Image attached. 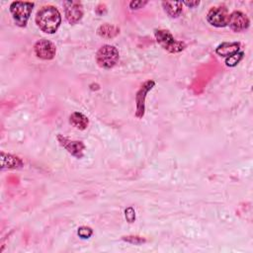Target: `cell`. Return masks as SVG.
<instances>
[{
	"instance_id": "6da1fadb",
	"label": "cell",
	"mask_w": 253,
	"mask_h": 253,
	"mask_svg": "<svg viewBox=\"0 0 253 253\" xmlns=\"http://www.w3.org/2000/svg\"><path fill=\"white\" fill-rule=\"evenodd\" d=\"M36 23L38 27L47 34H54L61 24L59 11L52 5L42 7L36 14Z\"/></svg>"
},
{
	"instance_id": "7a4b0ae2",
	"label": "cell",
	"mask_w": 253,
	"mask_h": 253,
	"mask_svg": "<svg viewBox=\"0 0 253 253\" xmlns=\"http://www.w3.org/2000/svg\"><path fill=\"white\" fill-rule=\"evenodd\" d=\"M155 36L157 43L167 52L172 54H177L184 51L186 45L184 42L177 41L174 39L172 34L164 29L155 30Z\"/></svg>"
},
{
	"instance_id": "3957f363",
	"label": "cell",
	"mask_w": 253,
	"mask_h": 253,
	"mask_svg": "<svg viewBox=\"0 0 253 253\" xmlns=\"http://www.w3.org/2000/svg\"><path fill=\"white\" fill-rule=\"evenodd\" d=\"M34 5L35 4L33 2H28V1H14L11 3L10 12L17 26L22 28L27 26Z\"/></svg>"
},
{
	"instance_id": "277c9868",
	"label": "cell",
	"mask_w": 253,
	"mask_h": 253,
	"mask_svg": "<svg viewBox=\"0 0 253 253\" xmlns=\"http://www.w3.org/2000/svg\"><path fill=\"white\" fill-rule=\"evenodd\" d=\"M119 60V51L111 45H104L96 55V61L100 67L109 69L114 67Z\"/></svg>"
},
{
	"instance_id": "5b68a950",
	"label": "cell",
	"mask_w": 253,
	"mask_h": 253,
	"mask_svg": "<svg viewBox=\"0 0 253 253\" xmlns=\"http://www.w3.org/2000/svg\"><path fill=\"white\" fill-rule=\"evenodd\" d=\"M156 82L154 80H148L144 82L136 94V117L141 119L144 116V111H146V99L148 93L155 87Z\"/></svg>"
},
{
	"instance_id": "8992f818",
	"label": "cell",
	"mask_w": 253,
	"mask_h": 253,
	"mask_svg": "<svg viewBox=\"0 0 253 253\" xmlns=\"http://www.w3.org/2000/svg\"><path fill=\"white\" fill-rule=\"evenodd\" d=\"M58 141L60 146L66 150L71 156L77 158H82L84 156L85 144L80 140L70 139L62 135H58Z\"/></svg>"
},
{
	"instance_id": "52a82bcc",
	"label": "cell",
	"mask_w": 253,
	"mask_h": 253,
	"mask_svg": "<svg viewBox=\"0 0 253 253\" xmlns=\"http://www.w3.org/2000/svg\"><path fill=\"white\" fill-rule=\"evenodd\" d=\"M229 16L230 14L225 6H215L209 10L207 14V21L212 26L222 28L228 26Z\"/></svg>"
},
{
	"instance_id": "ba28073f",
	"label": "cell",
	"mask_w": 253,
	"mask_h": 253,
	"mask_svg": "<svg viewBox=\"0 0 253 253\" xmlns=\"http://www.w3.org/2000/svg\"><path fill=\"white\" fill-rule=\"evenodd\" d=\"M64 14L69 24L75 25L83 17V5L80 1H64Z\"/></svg>"
},
{
	"instance_id": "9c48e42d",
	"label": "cell",
	"mask_w": 253,
	"mask_h": 253,
	"mask_svg": "<svg viewBox=\"0 0 253 253\" xmlns=\"http://www.w3.org/2000/svg\"><path fill=\"white\" fill-rule=\"evenodd\" d=\"M34 52L39 58L44 60H51L57 54V48L51 41L42 39L35 44Z\"/></svg>"
},
{
	"instance_id": "30bf717a",
	"label": "cell",
	"mask_w": 253,
	"mask_h": 253,
	"mask_svg": "<svg viewBox=\"0 0 253 253\" xmlns=\"http://www.w3.org/2000/svg\"><path fill=\"white\" fill-rule=\"evenodd\" d=\"M228 25L234 32H242L249 28L250 20L243 12L234 11L229 16Z\"/></svg>"
},
{
	"instance_id": "8fae6325",
	"label": "cell",
	"mask_w": 253,
	"mask_h": 253,
	"mask_svg": "<svg viewBox=\"0 0 253 253\" xmlns=\"http://www.w3.org/2000/svg\"><path fill=\"white\" fill-rule=\"evenodd\" d=\"M24 166L23 160L15 156L1 153V168L2 169H16Z\"/></svg>"
},
{
	"instance_id": "7c38bea8",
	"label": "cell",
	"mask_w": 253,
	"mask_h": 253,
	"mask_svg": "<svg viewBox=\"0 0 253 253\" xmlns=\"http://www.w3.org/2000/svg\"><path fill=\"white\" fill-rule=\"evenodd\" d=\"M240 50V44L237 42H232V43H223L218 48L215 49V53L220 57L229 58L236 53H238Z\"/></svg>"
},
{
	"instance_id": "4fadbf2b",
	"label": "cell",
	"mask_w": 253,
	"mask_h": 253,
	"mask_svg": "<svg viewBox=\"0 0 253 253\" xmlns=\"http://www.w3.org/2000/svg\"><path fill=\"white\" fill-rule=\"evenodd\" d=\"M97 34L100 36L101 38L104 39H113L120 34V28L112 25V24H103L101 25L98 30H97Z\"/></svg>"
},
{
	"instance_id": "5bb4252c",
	"label": "cell",
	"mask_w": 253,
	"mask_h": 253,
	"mask_svg": "<svg viewBox=\"0 0 253 253\" xmlns=\"http://www.w3.org/2000/svg\"><path fill=\"white\" fill-rule=\"evenodd\" d=\"M69 123L72 127H75L76 129L83 131V130L87 129V127L89 125V120L84 114H82L80 112H74L69 116Z\"/></svg>"
},
{
	"instance_id": "9a60e30c",
	"label": "cell",
	"mask_w": 253,
	"mask_h": 253,
	"mask_svg": "<svg viewBox=\"0 0 253 253\" xmlns=\"http://www.w3.org/2000/svg\"><path fill=\"white\" fill-rule=\"evenodd\" d=\"M163 9L165 13L171 17V18H177L180 14L182 13V2H177V1H164L162 2Z\"/></svg>"
},
{
	"instance_id": "2e32d148",
	"label": "cell",
	"mask_w": 253,
	"mask_h": 253,
	"mask_svg": "<svg viewBox=\"0 0 253 253\" xmlns=\"http://www.w3.org/2000/svg\"><path fill=\"white\" fill-rule=\"evenodd\" d=\"M243 56H244V53H243V52H238V53H236L235 55L227 58V59H226V64H227L228 66L234 67V66L237 65V64L240 62V60L243 58Z\"/></svg>"
},
{
	"instance_id": "e0dca14e",
	"label": "cell",
	"mask_w": 253,
	"mask_h": 253,
	"mask_svg": "<svg viewBox=\"0 0 253 253\" xmlns=\"http://www.w3.org/2000/svg\"><path fill=\"white\" fill-rule=\"evenodd\" d=\"M123 240L129 242V243H132V244H136V245H138V244H142L146 242L147 240L144 239L143 237H140V236H134V235H129V236H123Z\"/></svg>"
},
{
	"instance_id": "ac0fdd59",
	"label": "cell",
	"mask_w": 253,
	"mask_h": 253,
	"mask_svg": "<svg viewBox=\"0 0 253 253\" xmlns=\"http://www.w3.org/2000/svg\"><path fill=\"white\" fill-rule=\"evenodd\" d=\"M78 234L81 238L86 239V238H89L93 234V231L91 230V228H88V227H80L78 231Z\"/></svg>"
},
{
	"instance_id": "d6986e66",
	"label": "cell",
	"mask_w": 253,
	"mask_h": 253,
	"mask_svg": "<svg viewBox=\"0 0 253 253\" xmlns=\"http://www.w3.org/2000/svg\"><path fill=\"white\" fill-rule=\"evenodd\" d=\"M148 4V1H142V0H137V1H132L130 3V8L132 10H137L144 7Z\"/></svg>"
},
{
	"instance_id": "ffe728a7",
	"label": "cell",
	"mask_w": 253,
	"mask_h": 253,
	"mask_svg": "<svg viewBox=\"0 0 253 253\" xmlns=\"http://www.w3.org/2000/svg\"><path fill=\"white\" fill-rule=\"evenodd\" d=\"M125 213H126V219L129 221V223H133L136 220V213L132 207L128 208Z\"/></svg>"
},
{
	"instance_id": "44dd1931",
	"label": "cell",
	"mask_w": 253,
	"mask_h": 253,
	"mask_svg": "<svg viewBox=\"0 0 253 253\" xmlns=\"http://www.w3.org/2000/svg\"><path fill=\"white\" fill-rule=\"evenodd\" d=\"M182 3L184 5H187L190 8H194V7H196V6H198L200 4V1H197V0H195V1H184Z\"/></svg>"
}]
</instances>
